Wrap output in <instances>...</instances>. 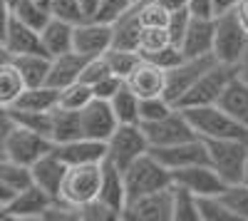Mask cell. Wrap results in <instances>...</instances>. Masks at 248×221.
I'll return each instance as SVG.
<instances>
[{
    "label": "cell",
    "instance_id": "obj_1",
    "mask_svg": "<svg viewBox=\"0 0 248 221\" xmlns=\"http://www.w3.org/2000/svg\"><path fill=\"white\" fill-rule=\"evenodd\" d=\"M102 174H105V162H94V164H72L65 172L60 187V196L57 202L67 204L70 209H75L79 214V209L99 199V189H102Z\"/></svg>",
    "mask_w": 248,
    "mask_h": 221
},
{
    "label": "cell",
    "instance_id": "obj_25",
    "mask_svg": "<svg viewBox=\"0 0 248 221\" xmlns=\"http://www.w3.org/2000/svg\"><path fill=\"white\" fill-rule=\"evenodd\" d=\"M218 107L226 110L238 125H243L248 129V82L238 77V72L231 82L226 85V90L218 99Z\"/></svg>",
    "mask_w": 248,
    "mask_h": 221
},
{
    "label": "cell",
    "instance_id": "obj_14",
    "mask_svg": "<svg viewBox=\"0 0 248 221\" xmlns=\"http://www.w3.org/2000/svg\"><path fill=\"white\" fill-rule=\"evenodd\" d=\"M79 119H82V137L97 139V142H107L112 132L119 127V119L109 105V99H99V97H94L87 107L79 110Z\"/></svg>",
    "mask_w": 248,
    "mask_h": 221
},
{
    "label": "cell",
    "instance_id": "obj_28",
    "mask_svg": "<svg viewBox=\"0 0 248 221\" xmlns=\"http://www.w3.org/2000/svg\"><path fill=\"white\" fill-rule=\"evenodd\" d=\"M60 105V90L52 85H37L25 87L23 95L17 97L13 110H28V112H50Z\"/></svg>",
    "mask_w": 248,
    "mask_h": 221
},
{
    "label": "cell",
    "instance_id": "obj_23",
    "mask_svg": "<svg viewBox=\"0 0 248 221\" xmlns=\"http://www.w3.org/2000/svg\"><path fill=\"white\" fill-rule=\"evenodd\" d=\"M40 40H43V50L50 57L70 52V50H75V25L65 23V20L50 17L47 25L40 30Z\"/></svg>",
    "mask_w": 248,
    "mask_h": 221
},
{
    "label": "cell",
    "instance_id": "obj_44",
    "mask_svg": "<svg viewBox=\"0 0 248 221\" xmlns=\"http://www.w3.org/2000/svg\"><path fill=\"white\" fill-rule=\"evenodd\" d=\"M191 23V10L189 8H181V10H174L169 13V20H167V32H169V40L174 45L181 47V40L186 35V28Z\"/></svg>",
    "mask_w": 248,
    "mask_h": 221
},
{
    "label": "cell",
    "instance_id": "obj_41",
    "mask_svg": "<svg viewBox=\"0 0 248 221\" xmlns=\"http://www.w3.org/2000/svg\"><path fill=\"white\" fill-rule=\"evenodd\" d=\"M171 110H176V105H171L164 95L159 97H144L141 99V105H139V125L141 122H156V119L161 117H167Z\"/></svg>",
    "mask_w": 248,
    "mask_h": 221
},
{
    "label": "cell",
    "instance_id": "obj_21",
    "mask_svg": "<svg viewBox=\"0 0 248 221\" xmlns=\"http://www.w3.org/2000/svg\"><path fill=\"white\" fill-rule=\"evenodd\" d=\"M214 17L191 15V23H189L186 35L181 40V50H184L186 57L214 55Z\"/></svg>",
    "mask_w": 248,
    "mask_h": 221
},
{
    "label": "cell",
    "instance_id": "obj_48",
    "mask_svg": "<svg viewBox=\"0 0 248 221\" xmlns=\"http://www.w3.org/2000/svg\"><path fill=\"white\" fill-rule=\"evenodd\" d=\"M122 87H124V77H119V75L112 72V75H107L105 79H99L92 90H94V97H99V99H112Z\"/></svg>",
    "mask_w": 248,
    "mask_h": 221
},
{
    "label": "cell",
    "instance_id": "obj_52",
    "mask_svg": "<svg viewBox=\"0 0 248 221\" xmlns=\"http://www.w3.org/2000/svg\"><path fill=\"white\" fill-rule=\"evenodd\" d=\"M156 3H159L164 10H169V13L181 10V8H189V0H156Z\"/></svg>",
    "mask_w": 248,
    "mask_h": 221
},
{
    "label": "cell",
    "instance_id": "obj_24",
    "mask_svg": "<svg viewBox=\"0 0 248 221\" xmlns=\"http://www.w3.org/2000/svg\"><path fill=\"white\" fill-rule=\"evenodd\" d=\"M99 199L109 209H114L122 219V211L127 206V184H124V172L109 162H105V174H102V189Z\"/></svg>",
    "mask_w": 248,
    "mask_h": 221
},
{
    "label": "cell",
    "instance_id": "obj_37",
    "mask_svg": "<svg viewBox=\"0 0 248 221\" xmlns=\"http://www.w3.org/2000/svg\"><path fill=\"white\" fill-rule=\"evenodd\" d=\"M105 60H107V65L114 75L124 77L127 79V75L141 63V52L139 50H122V47H109L105 52Z\"/></svg>",
    "mask_w": 248,
    "mask_h": 221
},
{
    "label": "cell",
    "instance_id": "obj_54",
    "mask_svg": "<svg viewBox=\"0 0 248 221\" xmlns=\"http://www.w3.org/2000/svg\"><path fill=\"white\" fill-rule=\"evenodd\" d=\"M236 72H238V77H241V79H246V82H248V50L243 52L241 63L236 65Z\"/></svg>",
    "mask_w": 248,
    "mask_h": 221
},
{
    "label": "cell",
    "instance_id": "obj_43",
    "mask_svg": "<svg viewBox=\"0 0 248 221\" xmlns=\"http://www.w3.org/2000/svg\"><path fill=\"white\" fill-rule=\"evenodd\" d=\"M137 3L134 0H102L97 13L92 20H99V23H107V25H114L117 20L124 15V13H129Z\"/></svg>",
    "mask_w": 248,
    "mask_h": 221
},
{
    "label": "cell",
    "instance_id": "obj_22",
    "mask_svg": "<svg viewBox=\"0 0 248 221\" xmlns=\"http://www.w3.org/2000/svg\"><path fill=\"white\" fill-rule=\"evenodd\" d=\"M85 63H87V57H85V55H79V52H75V50L62 52V55L52 57L47 85L62 90V87H67V85L77 82L79 75H82V70H85Z\"/></svg>",
    "mask_w": 248,
    "mask_h": 221
},
{
    "label": "cell",
    "instance_id": "obj_47",
    "mask_svg": "<svg viewBox=\"0 0 248 221\" xmlns=\"http://www.w3.org/2000/svg\"><path fill=\"white\" fill-rule=\"evenodd\" d=\"M184 57H186V55H184V50H181L179 45H174V43H169L167 47H161L159 52L147 55V60H152V63H156V65H159V67H164V70L176 67Z\"/></svg>",
    "mask_w": 248,
    "mask_h": 221
},
{
    "label": "cell",
    "instance_id": "obj_49",
    "mask_svg": "<svg viewBox=\"0 0 248 221\" xmlns=\"http://www.w3.org/2000/svg\"><path fill=\"white\" fill-rule=\"evenodd\" d=\"M189 10H191V15L214 17L216 15V3L214 0H189Z\"/></svg>",
    "mask_w": 248,
    "mask_h": 221
},
{
    "label": "cell",
    "instance_id": "obj_4",
    "mask_svg": "<svg viewBox=\"0 0 248 221\" xmlns=\"http://www.w3.org/2000/svg\"><path fill=\"white\" fill-rule=\"evenodd\" d=\"M248 50V32L236 20L233 10L216 13L214 17V57L223 65H238Z\"/></svg>",
    "mask_w": 248,
    "mask_h": 221
},
{
    "label": "cell",
    "instance_id": "obj_61",
    "mask_svg": "<svg viewBox=\"0 0 248 221\" xmlns=\"http://www.w3.org/2000/svg\"><path fill=\"white\" fill-rule=\"evenodd\" d=\"M0 211H3V206H0Z\"/></svg>",
    "mask_w": 248,
    "mask_h": 221
},
{
    "label": "cell",
    "instance_id": "obj_16",
    "mask_svg": "<svg viewBox=\"0 0 248 221\" xmlns=\"http://www.w3.org/2000/svg\"><path fill=\"white\" fill-rule=\"evenodd\" d=\"M114 43V30L107 23L99 20H85V23L75 25V52L85 57H99L105 55Z\"/></svg>",
    "mask_w": 248,
    "mask_h": 221
},
{
    "label": "cell",
    "instance_id": "obj_36",
    "mask_svg": "<svg viewBox=\"0 0 248 221\" xmlns=\"http://www.w3.org/2000/svg\"><path fill=\"white\" fill-rule=\"evenodd\" d=\"M92 99H94V90L87 82H82V79H77V82L60 90V107H67V110L79 112L82 107H87Z\"/></svg>",
    "mask_w": 248,
    "mask_h": 221
},
{
    "label": "cell",
    "instance_id": "obj_20",
    "mask_svg": "<svg viewBox=\"0 0 248 221\" xmlns=\"http://www.w3.org/2000/svg\"><path fill=\"white\" fill-rule=\"evenodd\" d=\"M65 172H67V164L55 154V147H52V152H47L45 157H40L37 162L30 167L32 184L40 187L43 191H47L55 199L60 196V187H62V179H65Z\"/></svg>",
    "mask_w": 248,
    "mask_h": 221
},
{
    "label": "cell",
    "instance_id": "obj_29",
    "mask_svg": "<svg viewBox=\"0 0 248 221\" xmlns=\"http://www.w3.org/2000/svg\"><path fill=\"white\" fill-rule=\"evenodd\" d=\"M25 90V79L20 75L17 65L13 63V57L0 63V107H13L17 102V97Z\"/></svg>",
    "mask_w": 248,
    "mask_h": 221
},
{
    "label": "cell",
    "instance_id": "obj_40",
    "mask_svg": "<svg viewBox=\"0 0 248 221\" xmlns=\"http://www.w3.org/2000/svg\"><path fill=\"white\" fill-rule=\"evenodd\" d=\"M199 211H201V221H236V216L221 202L218 194L199 196Z\"/></svg>",
    "mask_w": 248,
    "mask_h": 221
},
{
    "label": "cell",
    "instance_id": "obj_51",
    "mask_svg": "<svg viewBox=\"0 0 248 221\" xmlns=\"http://www.w3.org/2000/svg\"><path fill=\"white\" fill-rule=\"evenodd\" d=\"M233 10V15H236V20L243 25V30L248 32V0H238V3L231 8Z\"/></svg>",
    "mask_w": 248,
    "mask_h": 221
},
{
    "label": "cell",
    "instance_id": "obj_33",
    "mask_svg": "<svg viewBox=\"0 0 248 221\" xmlns=\"http://www.w3.org/2000/svg\"><path fill=\"white\" fill-rule=\"evenodd\" d=\"M13 15L35 30H43L47 25V20L52 17L47 3H43V0H17L13 5Z\"/></svg>",
    "mask_w": 248,
    "mask_h": 221
},
{
    "label": "cell",
    "instance_id": "obj_13",
    "mask_svg": "<svg viewBox=\"0 0 248 221\" xmlns=\"http://www.w3.org/2000/svg\"><path fill=\"white\" fill-rule=\"evenodd\" d=\"M122 219L127 221H171V187L149 191L127 202L122 211Z\"/></svg>",
    "mask_w": 248,
    "mask_h": 221
},
{
    "label": "cell",
    "instance_id": "obj_34",
    "mask_svg": "<svg viewBox=\"0 0 248 221\" xmlns=\"http://www.w3.org/2000/svg\"><path fill=\"white\" fill-rule=\"evenodd\" d=\"M0 182H3L13 194L23 191L32 184V176H30V167L25 164H17L13 159H8L5 154L0 157Z\"/></svg>",
    "mask_w": 248,
    "mask_h": 221
},
{
    "label": "cell",
    "instance_id": "obj_46",
    "mask_svg": "<svg viewBox=\"0 0 248 221\" xmlns=\"http://www.w3.org/2000/svg\"><path fill=\"white\" fill-rule=\"evenodd\" d=\"M112 219H119V214L109 209L102 199H94V202L79 209V221H112Z\"/></svg>",
    "mask_w": 248,
    "mask_h": 221
},
{
    "label": "cell",
    "instance_id": "obj_38",
    "mask_svg": "<svg viewBox=\"0 0 248 221\" xmlns=\"http://www.w3.org/2000/svg\"><path fill=\"white\" fill-rule=\"evenodd\" d=\"M47 8H50V15L57 17V20H65L70 25H79L85 23L87 15L82 10L79 0H47Z\"/></svg>",
    "mask_w": 248,
    "mask_h": 221
},
{
    "label": "cell",
    "instance_id": "obj_11",
    "mask_svg": "<svg viewBox=\"0 0 248 221\" xmlns=\"http://www.w3.org/2000/svg\"><path fill=\"white\" fill-rule=\"evenodd\" d=\"M149 152H152L169 172L191 167V164L209 162V149H206V142H203L201 137L184 139V142L167 144V147H149Z\"/></svg>",
    "mask_w": 248,
    "mask_h": 221
},
{
    "label": "cell",
    "instance_id": "obj_59",
    "mask_svg": "<svg viewBox=\"0 0 248 221\" xmlns=\"http://www.w3.org/2000/svg\"><path fill=\"white\" fill-rule=\"evenodd\" d=\"M134 3H144V0H134Z\"/></svg>",
    "mask_w": 248,
    "mask_h": 221
},
{
    "label": "cell",
    "instance_id": "obj_27",
    "mask_svg": "<svg viewBox=\"0 0 248 221\" xmlns=\"http://www.w3.org/2000/svg\"><path fill=\"white\" fill-rule=\"evenodd\" d=\"M13 63L17 65L20 75L25 79V87H37V85H47L50 77V63L52 57L45 52H28V55H15Z\"/></svg>",
    "mask_w": 248,
    "mask_h": 221
},
{
    "label": "cell",
    "instance_id": "obj_55",
    "mask_svg": "<svg viewBox=\"0 0 248 221\" xmlns=\"http://www.w3.org/2000/svg\"><path fill=\"white\" fill-rule=\"evenodd\" d=\"M13 196H15V194H13V191H10V189L3 184V182H0V206H5Z\"/></svg>",
    "mask_w": 248,
    "mask_h": 221
},
{
    "label": "cell",
    "instance_id": "obj_50",
    "mask_svg": "<svg viewBox=\"0 0 248 221\" xmlns=\"http://www.w3.org/2000/svg\"><path fill=\"white\" fill-rule=\"evenodd\" d=\"M15 127L13 122V114L8 107H0V152H3V144H5V137L10 134V129Z\"/></svg>",
    "mask_w": 248,
    "mask_h": 221
},
{
    "label": "cell",
    "instance_id": "obj_31",
    "mask_svg": "<svg viewBox=\"0 0 248 221\" xmlns=\"http://www.w3.org/2000/svg\"><path fill=\"white\" fill-rule=\"evenodd\" d=\"M171 221H201L199 196L176 184H171Z\"/></svg>",
    "mask_w": 248,
    "mask_h": 221
},
{
    "label": "cell",
    "instance_id": "obj_30",
    "mask_svg": "<svg viewBox=\"0 0 248 221\" xmlns=\"http://www.w3.org/2000/svg\"><path fill=\"white\" fill-rule=\"evenodd\" d=\"M114 30V43L112 47H122V50H139V35H141V23L137 15V5L124 13L117 23L112 25Z\"/></svg>",
    "mask_w": 248,
    "mask_h": 221
},
{
    "label": "cell",
    "instance_id": "obj_12",
    "mask_svg": "<svg viewBox=\"0 0 248 221\" xmlns=\"http://www.w3.org/2000/svg\"><path fill=\"white\" fill-rule=\"evenodd\" d=\"M57 202L55 196L43 191L40 187L30 184L28 189L17 191L10 202L0 211V219H15V221H28V219H43L45 211Z\"/></svg>",
    "mask_w": 248,
    "mask_h": 221
},
{
    "label": "cell",
    "instance_id": "obj_53",
    "mask_svg": "<svg viewBox=\"0 0 248 221\" xmlns=\"http://www.w3.org/2000/svg\"><path fill=\"white\" fill-rule=\"evenodd\" d=\"M99 3H102V0H79V5H82V10H85L87 20H90V17H94V13H97Z\"/></svg>",
    "mask_w": 248,
    "mask_h": 221
},
{
    "label": "cell",
    "instance_id": "obj_2",
    "mask_svg": "<svg viewBox=\"0 0 248 221\" xmlns=\"http://www.w3.org/2000/svg\"><path fill=\"white\" fill-rule=\"evenodd\" d=\"M189 119V125L201 139H246L248 129L238 125L236 119L221 110L218 105H203V107H184L181 110Z\"/></svg>",
    "mask_w": 248,
    "mask_h": 221
},
{
    "label": "cell",
    "instance_id": "obj_42",
    "mask_svg": "<svg viewBox=\"0 0 248 221\" xmlns=\"http://www.w3.org/2000/svg\"><path fill=\"white\" fill-rule=\"evenodd\" d=\"M171 43L169 40V32L167 28H141V35H139V52L141 57H147L152 52H159L161 47H167Z\"/></svg>",
    "mask_w": 248,
    "mask_h": 221
},
{
    "label": "cell",
    "instance_id": "obj_35",
    "mask_svg": "<svg viewBox=\"0 0 248 221\" xmlns=\"http://www.w3.org/2000/svg\"><path fill=\"white\" fill-rule=\"evenodd\" d=\"M218 196L229 206V211L236 216V221H248V182L226 184Z\"/></svg>",
    "mask_w": 248,
    "mask_h": 221
},
{
    "label": "cell",
    "instance_id": "obj_32",
    "mask_svg": "<svg viewBox=\"0 0 248 221\" xmlns=\"http://www.w3.org/2000/svg\"><path fill=\"white\" fill-rule=\"evenodd\" d=\"M109 105L119 119V125H139V105H141V97L137 92H132L124 82V87L109 99Z\"/></svg>",
    "mask_w": 248,
    "mask_h": 221
},
{
    "label": "cell",
    "instance_id": "obj_15",
    "mask_svg": "<svg viewBox=\"0 0 248 221\" xmlns=\"http://www.w3.org/2000/svg\"><path fill=\"white\" fill-rule=\"evenodd\" d=\"M171 184L189 189L196 196H211V194H221L223 191V179L218 176V172L209 164H191L184 169H174L171 172Z\"/></svg>",
    "mask_w": 248,
    "mask_h": 221
},
{
    "label": "cell",
    "instance_id": "obj_3",
    "mask_svg": "<svg viewBox=\"0 0 248 221\" xmlns=\"http://www.w3.org/2000/svg\"><path fill=\"white\" fill-rule=\"evenodd\" d=\"M124 184H127V202H132V199L144 196L149 191L171 187V172L152 152H147L124 169Z\"/></svg>",
    "mask_w": 248,
    "mask_h": 221
},
{
    "label": "cell",
    "instance_id": "obj_7",
    "mask_svg": "<svg viewBox=\"0 0 248 221\" xmlns=\"http://www.w3.org/2000/svg\"><path fill=\"white\" fill-rule=\"evenodd\" d=\"M105 144H107L105 162L119 167L122 172L132 162H137L141 154L149 152V139L144 134L141 125H119Z\"/></svg>",
    "mask_w": 248,
    "mask_h": 221
},
{
    "label": "cell",
    "instance_id": "obj_17",
    "mask_svg": "<svg viewBox=\"0 0 248 221\" xmlns=\"http://www.w3.org/2000/svg\"><path fill=\"white\" fill-rule=\"evenodd\" d=\"M127 87L132 92H137L141 99L144 97H159L167 92V70L159 67L152 60L141 57V63L127 75Z\"/></svg>",
    "mask_w": 248,
    "mask_h": 221
},
{
    "label": "cell",
    "instance_id": "obj_8",
    "mask_svg": "<svg viewBox=\"0 0 248 221\" xmlns=\"http://www.w3.org/2000/svg\"><path fill=\"white\" fill-rule=\"evenodd\" d=\"M55 142L50 137L40 134V132H32L28 127H20L15 125L10 129V134L5 137V144H3V154L8 159L17 164H25V167H32L40 157H45L47 152H52Z\"/></svg>",
    "mask_w": 248,
    "mask_h": 221
},
{
    "label": "cell",
    "instance_id": "obj_18",
    "mask_svg": "<svg viewBox=\"0 0 248 221\" xmlns=\"http://www.w3.org/2000/svg\"><path fill=\"white\" fill-rule=\"evenodd\" d=\"M55 154L67 167H72V164H94V162H105L107 144L97 142V139H90V137H77V139H72V142L55 144Z\"/></svg>",
    "mask_w": 248,
    "mask_h": 221
},
{
    "label": "cell",
    "instance_id": "obj_45",
    "mask_svg": "<svg viewBox=\"0 0 248 221\" xmlns=\"http://www.w3.org/2000/svg\"><path fill=\"white\" fill-rule=\"evenodd\" d=\"M107 75H112V70H109V65H107L105 55H99V57H87L85 70H82L79 79H82V82H87L90 87H94L99 79H105Z\"/></svg>",
    "mask_w": 248,
    "mask_h": 221
},
{
    "label": "cell",
    "instance_id": "obj_5",
    "mask_svg": "<svg viewBox=\"0 0 248 221\" xmlns=\"http://www.w3.org/2000/svg\"><path fill=\"white\" fill-rule=\"evenodd\" d=\"M209 149V164L218 172L223 184L243 182L248 142L246 139H203Z\"/></svg>",
    "mask_w": 248,
    "mask_h": 221
},
{
    "label": "cell",
    "instance_id": "obj_6",
    "mask_svg": "<svg viewBox=\"0 0 248 221\" xmlns=\"http://www.w3.org/2000/svg\"><path fill=\"white\" fill-rule=\"evenodd\" d=\"M233 77H236V67L233 65H223V63H218V60H216V63L194 82V87L179 99L176 107L184 110V107L218 105V99H221L226 85H229Z\"/></svg>",
    "mask_w": 248,
    "mask_h": 221
},
{
    "label": "cell",
    "instance_id": "obj_9",
    "mask_svg": "<svg viewBox=\"0 0 248 221\" xmlns=\"http://www.w3.org/2000/svg\"><path fill=\"white\" fill-rule=\"evenodd\" d=\"M216 63L214 55H201V57H184L181 63L171 70H167V92L164 97L169 99L171 105H176L179 99L194 87L196 79Z\"/></svg>",
    "mask_w": 248,
    "mask_h": 221
},
{
    "label": "cell",
    "instance_id": "obj_56",
    "mask_svg": "<svg viewBox=\"0 0 248 221\" xmlns=\"http://www.w3.org/2000/svg\"><path fill=\"white\" fill-rule=\"evenodd\" d=\"M216 3V13H223V10H231L238 0H214Z\"/></svg>",
    "mask_w": 248,
    "mask_h": 221
},
{
    "label": "cell",
    "instance_id": "obj_60",
    "mask_svg": "<svg viewBox=\"0 0 248 221\" xmlns=\"http://www.w3.org/2000/svg\"><path fill=\"white\" fill-rule=\"evenodd\" d=\"M43 3H47V0H43Z\"/></svg>",
    "mask_w": 248,
    "mask_h": 221
},
{
    "label": "cell",
    "instance_id": "obj_57",
    "mask_svg": "<svg viewBox=\"0 0 248 221\" xmlns=\"http://www.w3.org/2000/svg\"><path fill=\"white\" fill-rule=\"evenodd\" d=\"M8 57H10V52L3 47V43H0V63H3V60H8Z\"/></svg>",
    "mask_w": 248,
    "mask_h": 221
},
{
    "label": "cell",
    "instance_id": "obj_26",
    "mask_svg": "<svg viewBox=\"0 0 248 221\" xmlns=\"http://www.w3.org/2000/svg\"><path fill=\"white\" fill-rule=\"evenodd\" d=\"M82 137V119L77 110H67V107H55L50 114V139L55 144L62 142H72V139Z\"/></svg>",
    "mask_w": 248,
    "mask_h": 221
},
{
    "label": "cell",
    "instance_id": "obj_19",
    "mask_svg": "<svg viewBox=\"0 0 248 221\" xmlns=\"http://www.w3.org/2000/svg\"><path fill=\"white\" fill-rule=\"evenodd\" d=\"M3 47L10 52V57L15 55H28V52H45L43 50V40H40V30L25 25L23 20H17L15 15L10 17V23L3 32ZM47 55V52H45Z\"/></svg>",
    "mask_w": 248,
    "mask_h": 221
},
{
    "label": "cell",
    "instance_id": "obj_62",
    "mask_svg": "<svg viewBox=\"0 0 248 221\" xmlns=\"http://www.w3.org/2000/svg\"><path fill=\"white\" fill-rule=\"evenodd\" d=\"M0 157H3V152H0Z\"/></svg>",
    "mask_w": 248,
    "mask_h": 221
},
{
    "label": "cell",
    "instance_id": "obj_39",
    "mask_svg": "<svg viewBox=\"0 0 248 221\" xmlns=\"http://www.w3.org/2000/svg\"><path fill=\"white\" fill-rule=\"evenodd\" d=\"M10 114H13L15 125L50 137V114H52V110L50 112H28V110H13L10 107Z\"/></svg>",
    "mask_w": 248,
    "mask_h": 221
},
{
    "label": "cell",
    "instance_id": "obj_10",
    "mask_svg": "<svg viewBox=\"0 0 248 221\" xmlns=\"http://www.w3.org/2000/svg\"><path fill=\"white\" fill-rule=\"evenodd\" d=\"M141 129L149 139V147H167V144H176V142H184V139L199 137L179 107L171 110L167 117L156 119V122H141Z\"/></svg>",
    "mask_w": 248,
    "mask_h": 221
},
{
    "label": "cell",
    "instance_id": "obj_58",
    "mask_svg": "<svg viewBox=\"0 0 248 221\" xmlns=\"http://www.w3.org/2000/svg\"><path fill=\"white\" fill-rule=\"evenodd\" d=\"M243 182H248V159H246V172H243Z\"/></svg>",
    "mask_w": 248,
    "mask_h": 221
}]
</instances>
